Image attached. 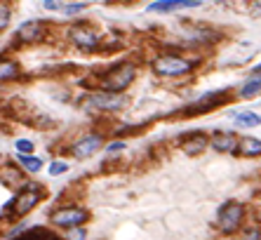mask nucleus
Wrapping results in <instances>:
<instances>
[{"instance_id":"obj_1","label":"nucleus","mask_w":261,"mask_h":240,"mask_svg":"<svg viewBox=\"0 0 261 240\" xmlns=\"http://www.w3.org/2000/svg\"><path fill=\"white\" fill-rule=\"evenodd\" d=\"M134 80V66L132 64H120V66H116V69H111L106 76H103L101 80V87L106 89V92H123L130 82Z\"/></svg>"},{"instance_id":"obj_2","label":"nucleus","mask_w":261,"mask_h":240,"mask_svg":"<svg viewBox=\"0 0 261 240\" xmlns=\"http://www.w3.org/2000/svg\"><path fill=\"white\" fill-rule=\"evenodd\" d=\"M153 69L160 76H184V73H188L193 69V64L179 55H163L155 59Z\"/></svg>"},{"instance_id":"obj_3","label":"nucleus","mask_w":261,"mask_h":240,"mask_svg":"<svg viewBox=\"0 0 261 240\" xmlns=\"http://www.w3.org/2000/svg\"><path fill=\"white\" fill-rule=\"evenodd\" d=\"M85 219H87V212L80 210V207H62V210L52 212V217H49V221L55 226L62 228H76L80 224H85Z\"/></svg>"},{"instance_id":"obj_4","label":"nucleus","mask_w":261,"mask_h":240,"mask_svg":"<svg viewBox=\"0 0 261 240\" xmlns=\"http://www.w3.org/2000/svg\"><path fill=\"white\" fill-rule=\"evenodd\" d=\"M42 198V193H40V186H35V184H31V188H24V191L14 198V203H12V210H14V214L17 217H21V214H26V212H31L35 205H38V200Z\"/></svg>"},{"instance_id":"obj_5","label":"nucleus","mask_w":261,"mask_h":240,"mask_svg":"<svg viewBox=\"0 0 261 240\" xmlns=\"http://www.w3.org/2000/svg\"><path fill=\"white\" fill-rule=\"evenodd\" d=\"M240 219H242V205H238V203H226V205L221 207V212H219L221 231L233 233L235 228L240 226Z\"/></svg>"},{"instance_id":"obj_6","label":"nucleus","mask_w":261,"mask_h":240,"mask_svg":"<svg viewBox=\"0 0 261 240\" xmlns=\"http://www.w3.org/2000/svg\"><path fill=\"white\" fill-rule=\"evenodd\" d=\"M200 0H158L148 5V12H177L186 7H198Z\"/></svg>"},{"instance_id":"obj_7","label":"nucleus","mask_w":261,"mask_h":240,"mask_svg":"<svg viewBox=\"0 0 261 240\" xmlns=\"http://www.w3.org/2000/svg\"><path fill=\"white\" fill-rule=\"evenodd\" d=\"M42 33H45V28H42L40 21H28V24H24V26L17 31V40L21 42H35L40 40Z\"/></svg>"},{"instance_id":"obj_8","label":"nucleus","mask_w":261,"mask_h":240,"mask_svg":"<svg viewBox=\"0 0 261 240\" xmlns=\"http://www.w3.org/2000/svg\"><path fill=\"white\" fill-rule=\"evenodd\" d=\"M71 40L76 42L78 47H83V50H92V47H96V38L89 28H83V26H76L73 31H71Z\"/></svg>"},{"instance_id":"obj_9","label":"nucleus","mask_w":261,"mask_h":240,"mask_svg":"<svg viewBox=\"0 0 261 240\" xmlns=\"http://www.w3.org/2000/svg\"><path fill=\"white\" fill-rule=\"evenodd\" d=\"M92 104L99 109H109V111H118L125 106V97H118L116 92H106V94L92 97Z\"/></svg>"},{"instance_id":"obj_10","label":"nucleus","mask_w":261,"mask_h":240,"mask_svg":"<svg viewBox=\"0 0 261 240\" xmlns=\"http://www.w3.org/2000/svg\"><path fill=\"white\" fill-rule=\"evenodd\" d=\"M205 146H207V137L198 132V134H193V137H188V139L181 141V151L188 153V156H195V153L205 151Z\"/></svg>"},{"instance_id":"obj_11","label":"nucleus","mask_w":261,"mask_h":240,"mask_svg":"<svg viewBox=\"0 0 261 240\" xmlns=\"http://www.w3.org/2000/svg\"><path fill=\"white\" fill-rule=\"evenodd\" d=\"M212 146H214V151H217V153H231V151H235L238 141H235V134H228V132H219V134L214 137Z\"/></svg>"},{"instance_id":"obj_12","label":"nucleus","mask_w":261,"mask_h":240,"mask_svg":"<svg viewBox=\"0 0 261 240\" xmlns=\"http://www.w3.org/2000/svg\"><path fill=\"white\" fill-rule=\"evenodd\" d=\"M99 146H101V139L99 137H87V139H83V141H78V144L73 146V153H76L78 158H87V156H92Z\"/></svg>"},{"instance_id":"obj_13","label":"nucleus","mask_w":261,"mask_h":240,"mask_svg":"<svg viewBox=\"0 0 261 240\" xmlns=\"http://www.w3.org/2000/svg\"><path fill=\"white\" fill-rule=\"evenodd\" d=\"M238 151H240V156H261V141L252 137H245L238 144Z\"/></svg>"},{"instance_id":"obj_14","label":"nucleus","mask_w":261,"mask_h":240,"mask_svg":"<svg viewBox=\"0 0 261 240\" xmlns=\"http://www.w3.org/2000/svg\"><path fill=\"white\" fill-rule=\"evenodd\" d=\"M261 123V118L254 116V113H238L235 116V125L238 127H256Z\"/></svg>"},{"instance_id":"obj_15","label":"nucleus","mask_w":261,"mask_h":240,"mask_svg":"<svg viewBox=\"0 0 261 240\" xmlns=\"http://www.w3.org/2000/svg\"><path fill=\"white\" fill-rule=\"evenodd\" d=\"M259 92H261V78H252V80L240 89V97L242 99H252V97L259 94Z\"/></svg>"},{"instance_id":"obj_16","label":"nucleus","mask_w":261,"mask_h":240,"mask_svg":"<svg viewBox=\"0 0 261 240\" xmlns=\"http://www.w3.org/2000/svg\"><path fill=\"white\" fill-rule=\"evenodd\" d=\"M19 160H21V165L26 167L28 172H38L42 167V160L40 158H31V156H19Z\"/></svg>"},{"instance_id":"obj_17","label":"nucleus","mask_w":261,"mask_h":240,"mask_svg":"<svg viewBox=\"0 0 261 240\" xmlns=\"http://www.w3.org/2000/svg\"><path fill=\"white\" fill-rule=\"evenodd\" d=\"M85 7H87V3H78V5H62V7H59V12H64V14H76V12H83Z\"/></svg>"},{"instance_id":"obj_18","label":"nucleus","mask_w":261,"mask_h":240,"mask_svg":"<svg viewBox=\"0 0 261 240\" xmlns=\"http://www.w3.org/2000/svg\"><path fill=\"white\" fill-rule=\"evenodd\" d=\"M14 73H17V66L10 62H3V80H10Z\"/></svg>"},{"instance_id":"obj_19","label":"nucleus","mask_w":261,"mask_h":240,"mask_svg":"<svg viewBox=\"0 0 261 240\" xmlns=\"http://www.w3.org/2000/svg\"><path fill=\"white\" fill-rule=\"evenodd\" d=\"M17 151H21V156H26V153L33 151V144H31L28 139H19V141H17Z\"/></svg>"},{"instance_id":"obj_20","label":"nucleus","mask_w":261,"mask_h":240,"mask_svg":"<svg viewBox=\"0 0 261 240\" xmlns=\"http://www.w3.org/2000/svg\"><path fill=\"white\" fill-rule=\"evenodd\" d=\"M66 170H69V165L66 163H52L49 165V174H55V177L57 174H64Z\"/></svg>"},{"instance_id":"obj_21","label":"nucleus","mask_w":261,"mask_h":240,"mask_svg":"<svg viewBox=\"0 0 261 240\" xmlns=\"http://www.w3.org/2000/svg\"><path fill=\"white\" fill-rule=\"evenodd\" d=\"M3 21H0V28H7V19H10V14H7V5H3Z\"/></svg>"},{"instance_id":"obj_22","label":"nucleus","mask_w":261,"mask_h":240,"mask_svg":"<svg viewBox=\"0 0 261 240\" xmlns=\"http://www.w3.org/2000/svg\"><path fill=\"white\" fill-rule=\"evenodd\" d=\"M245 240H261V233L259 231H247V233H245Z\"/></svg>"},{"instance_id":"obj_23","label":"nucleus","mask_w":261,"mask_h":240,"mask_svg":"<svg viewBox=\"0 0 261 240\" xmlns=\"http://www.w3.org/2000/svg\"><path fill=\"white\" fill-rule=\"evenodd\" d=\"M254 14L261 17V0H254Z\"/></svg>"},{"instance_id":"obj_24","label":"nucleus","mask_w":261,"mask_h":240,"mask_svg":"<svg viewBox=\"0 0 261 240\" xmlns=\"http://www.w3.org/2000/svg\"><path fill=\"white\" fill-rule=\"evenodd\" d=\"M120 149H125V144H111L109 151H120Z\"/></svg>"}]
</instances>
